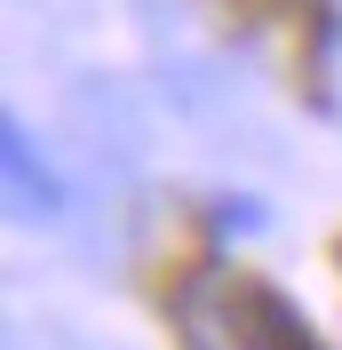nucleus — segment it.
<instances>
[{"label":"nucleus","instance_id":"obj_1","mask_svg":"<svg viewBox=\"0 0 342 350\" xmlns=\"http://www.w3.org/2000/svg\"><path fill=\"white\" fill-rule=\"evenodd\" d=\"M175 327L192 350H319L311 319L255 271H192L175 295Z\"/></svg>","mask_w":342,"mask_h":350},{"label":"nucleus","instance_id":"obj_2","mask_svg":"<svg viewBox=\"0 0 342 350\" xmlns=\"http://www.w3.org/2000/svg\"><path fill=\"white\" fill-rule=\"evenodd\" d=\"M0 167H8L16 215H56V207H64V183H56V167L40 159V144H32L24 120H0Z\"/></svg>","mask_w":342,"mask_h":350}]
</instances>
